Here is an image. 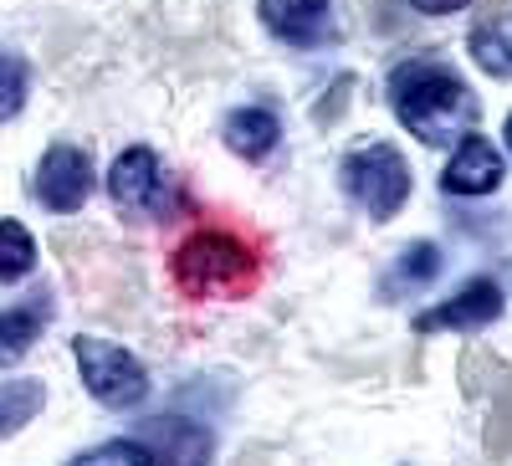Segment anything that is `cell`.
I'll use <instances>...</instances> for the list:
<instances>
[{
  "mask_svg": "<svg viewBox=\"0 0 512 466\" xmlns=\"http://www.w3.org/2000/svg\"><path fill=\"white\" fill-rule=\"evenodd\" d=\"M36 267V241L21 221H0V282H16Z\"/></svg>",
  "mask_w": 512,
  "mask_h": 466,
  "instance_id": "9a60e30c",
  "label": "cell"
},
{
  "mask_svg": "<svg viewBox=\"0 0 512 466\" xmlns=\"http://www.w3.org/2000/svg\"><path fill=\"white\" fill-rule=\"evenodd\" d=\"M77 461H93V466H108V461H134V466H144V461H154V451L134 436V441H108V446H93L88 456H77Z\"/></svg>",
  "mask_w": 512,
  "mask_h": 466,
  "instance_id": "ac0fdd59",
  "label": "cell"
},
{
  "mask_svg": "<svg viewBox=\"0 0 512 466\" xmlns=\"http://www.w3.org/2000/svg\"><path fill=\"white\" fill-rule=\"evenodd\" d=\"M344 190L354 195L359 210H369L374 221H390L410 200V164L395 144H359L344 159Z\"/></svg>",
  "mask_w": 512,
  "mask_h": 466,
  "instance_id": "3957f363",
  "label": "cell"
},
{
  "mask_svg": "<svg viewBox=\"0 0 512 466\" xmlns=\"http://www.w3.org/2000/svg\"><path fill=\"white\" fill-rule=\"evenodd\" d=\"M466 47H472V62L487 77H512V11L477 21V31H472Z\"/></svg>",
  "mask_w": 512,
  "mask_h": 466,
  "instance_id": "4fadbf2b",
  "label": "cell"
},
{
  "mask_svg": "<svg viewBox=\"0 0 512 466\" xmlns=\"http://www.w3.org/2000/svg\"><path fill=\"white\" fill-rule=\"evenodd\" d=\"M441 185H446V195H492L502 185V154L492 149V139L466 134L446 164Z\"/></svg>",
  "mask_w": 512,
  "mask_h": 466,
  "instance_id": "9c48e42d",
  "label": "cell"
},
{
  "mask_svg": "<svg viewBox=\"0 0 512 466\" xmlns=\"http://www.w3.org/2000/svg\"><path fill=\"white\" fill-rule=\"evenodd\" d=\"M175 277L190 298H236L241 287H251L256 262H251L246 241L226 231H200L175 251Z\"/></svg>",
  "mask_w": 512,
  "mask_h": 466,
  "instance_id": "7a4b0ae2",
  "label": "cell"
},
{
  "mask_svg": "<svg viewBox=\"0 0 512 466\" xmlns=\"http://www.w3.org/2000/svg\"><path fill=\"white\" fill-rule=\"evenodd\" d=\"M390 108L405 129L420 139V144H451V139H466L477 123V103L466 93V82L441 67V62H405L395 67L390 77Z\"/></svg>",
  "mask_w": 512,
  "mask_h": 466,
  "instance_id": "6da1fadb",
  "label": "cell"
},
{
  "mask_svg": "<svg viewBox=\"0 0 512 466\" xmlns=\"http://www.w3.org/2000/svg\"><path fill=\"white\" fill-rule=\"evenodd\" d=\"M502 139H507V154H512V113H507V123H502Z\"/></svg>",
  "mask_w": 512,
  "mask_h": 466,
  "instance_id": "ffe728a7",
  "label": "cell"
},
{
  "mask_svg": "<svg viewBox=\"0 0 512 466\" xmlns=\"http://www.w3.org/2000/svg\"><path fill=\"white\" fill-rule=\"evenodd\" d=\"M436 272H441V251H436L431 241H415V246H405V251H400L395 282H410V287H420V282H431Z\"/></svg>",
  "mask_w": 512,
  "mask_h": 466,
  "instance_id": "2e32d148",
  "label": "cell"
},
{
  "mask_svg": "<svg viewBox=\"0 0 512 466\" xmlns=\"http://www.w3.org/2000/svg\"><path fill=\"white\" fill-rule=\"evenodd\" d=\"M139 441L154 451V461H205L210 451H216L210 431L195 426V420H185V415H149L139 426Z\"/></svg>",
  "mask_w": 512,
  "mask_h": 466,
  "instance_id": "30bf717a",
  "label": "cell"
},
{
  "mask_svg": "<svg viewBox=\"0 0 512 466\" xmlns=\"http://www.w3.org/2000/svg\"><path fill=\"white\" fill-rule=\"evenodd\" d=\"M41 405H47L41 379H0V441L16 436L26 420H36Z\"/></svg>",
  "mask_w": 512,
  "mask_h": 466,
  "instance_id": "5bb4252c",
  "label": "cell"
},
{
  "mask_svg": "<svg viewBox=\"0 0 512 466\" xmlns=\"http://www.w3.org/2000/svg\"><path fill=\"white\" fill-rule=\"evenodd\" d=\"M277 139H282V123H277L272 108H236V113L226 118V144H231V154H241V159L272 154Z\"/></svg>",
  "mask_w": 512,
  "mask_h": 466,
  "instance_id": "8fae6325",
  "label": "cell"
},
{
  "mask_svg": "<svg viewBox=\"0 0 512 466\" xmlns=\"http://www.w3.org/2000/svg\"><path fill=\"white\" fill-rule=\"evenodd\" d=\"M88 195H93V159L77 144H52L36 164V200L57 216H72Z\"/></svg>",
  "mask_w": 512,
  "mask_h": 466,
  "instance_id": "5b68a950",
  "label": "cell"
},
{
  "mask_svg": "<svg viewBox=\"0 0 512 466\" xmlns=\"http://www.w3.org/2000/svg\"><path fill=\"white\" fill-rule=\"evenodd\" d=\"M72 359H77V374L88 395L108 410H134L149 400V374L144 364L128 354L123 344H108V338H77L72 344Z\"/></svg>",
  "mask_w": 512,
  "mask_h": 466,
  "instance_id": "277c9868",
  "label": "cell"
},
{
  "mask_svg": "<svg viewBox=\"0 0 512 466\" xmlns=\"http://www.w3.org/2000/svg\"><path fill=\"white\" fill-rule=\"evenodd\" d=\"M267 31L287 47H323L333 36V6L328 0H256Z\"/></svg>",
  "mask_w": 512,
  "mask_h": 466,
  "instance_id": "ba28073f",
  "label": "cell"
},
{
  "mask_svg": "<svg viewBox=\"0 0 512 466\" xmlns=\"http://www.w3.org/2000/svg\"><path fill=\"white\" fill-rule=\"evenodd\" d=\"M492 318H502V287H497L492 277H477V282H466L456 298L436 303L431 313H420V318H415V333H436V328L477 333V328H487Z\"/></svg>",
  "mask_w": 512,
  "mask_h": 466,
  "instance_id": "52a82bcc",
  "label": "cell"
},
{
  "mask_svg": "<svg viewBox=\"0 0 512 466\" xmlns=\"http://www.w3.org/2000/svg\"><path fill=\"white\" fill-rule=\"evenodd\" d=\"M26 103V62L11 57V52H0V123L16 118Z\"/></svg>",
  "mask_w": 512,
  "mask_h": 466,
  "instance_id": "e0dca14e",
  "label": "cell"
},
{
  "mask_svg": "<svg viewBox=\"0 0 512 466\" xmlns=\"http://www.w3.org/2000/svg\"><path fill=\"white\" fill-rule=\"evenodd\" d=\"M47 303H21V308H0V369H11L21 364L31 349H36V338L41 328H47Z\"/></svg>",
  "mask_w": 512,
  "mask_h": 466,
  "instance_id": "7c38bea8",
  "label": "cell"
},
{
  "mask_svg": "<svg viewBox=\"0 0 512 466\" xmlns=\"http://www.w3.org/2000/svg\"><path fill=\"white\" fill-rule=\"evenodd\" d=\"M415 11H425V16H451V11H466L472 0H410Z\"/></svg>",
  "mask_w": 512,
  "mask_h": 466,
  "instance_id": "d6986e66",
  "label": "cell"
},
{
  "mask_svg": "<svg viewBox=\"0 0 512 466\" xmlns=\"http://www.w3.org/2000/svg\"><path fill=\"white\" fill-rule=\"evenodd\" d=\"M108 195L123 216H159L164 205V169L154 149H123L108 169Z\"/></svg>",
  "mask_w": 512,
  "mask_h": 466,
  "instance_id": "8992f818",
  "label": "cell"
}]
</instances>
